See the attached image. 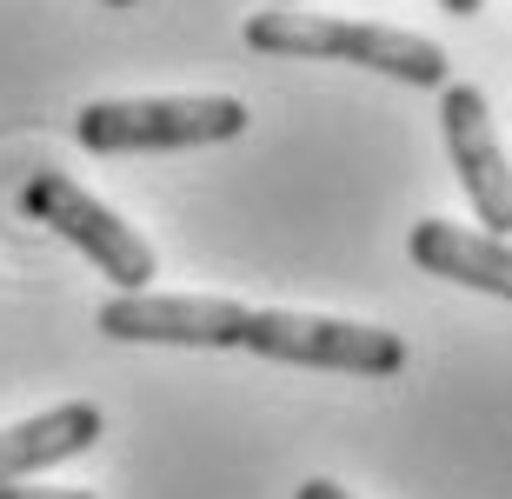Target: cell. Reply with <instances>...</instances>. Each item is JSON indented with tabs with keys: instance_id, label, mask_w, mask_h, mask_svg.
<instances>
[{
	"instance_id": "obj_8",
	"label": "cell",
	"mask_w": 512,
	"mask_h": 499,
	"mask_svg": "<svg viewBox=\"0 0 512 499\" xmlns=\"http://www.w3.org/2000/svg\"><path fill=\"white\" fill-rule=\"evenodd\" d=\"M100 440V406L94 400H60L34 420L0 426V486H27V473H47L60 460H80Z\"/></svg>"
},
{
	"instance_id": "obj_5",
	"label": "cell",
	"mask_w": 512,
	"mask_h": 499,
	"mask_svg": "<svg viewBox=\"0 0 512 499\" xmlns=\"http://www.w3.org/2000/svg\"><path fill=\"white\" fill-rule=\"evenodd\" d=\"M100 333L127 346H193V353H227L240 346L247 300L227 293H114L100 300Z\"/></svg>"
},
{
	"instance_id": "obj_6",
	"label": "cell",
	"mask_w": 512,
	"mask_h": 499,
	"mask_svg": "<svg viewBox=\"0 0 512 499\" xmlns=\"http://www.w3.org/2000/svg\"><path fill=\"white\" fill-rule=\"evenodd\" d=\"M439 127H446V154H453V173L466 200H473V220L479 233H512V160L499 147V127H493V107L479 94L473 80H446L439 87Z\"/></svg>"
},
{
	"instance_id": "obj_4",
	"label": "cell",
	"mask_w": 512,
	"mask_h": 499,
	"mask_svg": "<svg viewBox=\"0 0 512 499\" xmlns=\"http://www.w3.org/2000/svg\"><path fill=\"white\" fill-rule=\"evenodd\" d=\"M20 207H27V220H40L47 233H60L74 253H87V260L100 267V280H114L120 293H147L153 287V273H160L153 240L140 227H127L100 193H87L80 180H67L60 167L27 173Z\"/></svg>"
},
{
	"instance_id": "obj_11",
	"label": "cell",
	"mask_w": 512,
	"mask_h": 499,
	"mask_svg": "<svg viewBox=\"0 0 512 499\" xmlns=\"http://www.w3.org/2000/svg\"><path fill=\"white\" fill-rule=\"evenodd\" d=\"M439 7H446V14H459V20H473L479 7H486V0H439Z\"/></svg>"
},
{
	"instance_id": "obj_12",
	"label": "cell",
	"mask_w": 512,
	"mask_h": 499,
	"mask_svg": "<svg viewBox=\"0 0 512 499\" xmlns=\"http://www.w3.org/2000/svg\"><path fill=\"white\" fill-rule=\"evenodd\" d=\"M266 7H300V0H266Z\"/></svg>"
},
{
	"instance_id": "obj_1",
	"label": "cell",
	"mask_w": 512,
	"mask_h": 499,
	"mask_svg": "<svg viewBox=\"0 0 512 499\" xmlns=\"http://www.w3.org/2000/svg\"><path fill=\"white\" fill-rule=\"evenodd\" d=\"M247 47L253 54H286V60H346L366 74L406 80V87H446L453 60L446 47L406 27H373V20H326V14H300V7H260L247 14Z\"/></svg>"
},
{
	"instance_id": "obj_13",
	"label": "cell",
	"mask_w": 512,
	"mask_h": 499,
	"mask_svg": "<svg viewBox=\"0 0 512 499\" xmlns=\"http://www.w3.org/2000/svg\"><path fill=\"white\" fill-rule=\"evenodd\" d=\"M107 7H140V0H107Z\"/></svg>"
},
{
	"instance_id": "obj_9",
	"label": "cell",
	"mask_w": 512,
	"mask_h": 499,
	"mask_svg": "<svg viewBox=\"0 0 512 499\" xmlns=\"http://www.w3.org/2000/svg\"><path fill=\"white\" fill-rule=\"evenodd\" d=\"M0 499H94L80 486H0Z\"/></svg>"
},
{
	"instance_id": "obj_10",
	"label": "cell",
	"mask_w": 512,
	"mask_h": 499,
	"mask_svg": "<svg viewBox=\"0 0 512 499\" xmlns=\"http://www.w3.org/2000/svg\"><path fill=\"white\" fill-rule=\"evenodd\" d=\"M293 499H353V493H346L340 480H300V493H293Z\"/></svg>"
},
{
	"instance_id": "obj_3",
	"label": "cell",
	"mask_w": 512,
	"mask_h": 499,
	"mask_svg": "<svg viewBox=\"0 0 512 499\" xmlns=\"http://www.w3.org/2000/svg\"><path fill=\"white\" fill-rule=\"evenodd\" d=\"M240 346L280 366H313V373H360V380H393L406 373V333L366 327V320H333V313H293V307H247Z\"/></svg>"
},
{
	"instance_id": "obj_7",
	"label": "cell",
	"mask_w": 512,
	"mask_h": 499,
	"mask_svg": "<svg viewBox=\"0 0 512 499\" xmlns=\"http://www.w3.org/2000/svg\"><path fill=\"white\" fill-rule=\"evenodd\" d=\"M406 253H413L419 273L473 287V293H493V300L512 307V240H499V233L453 227V220H419L406 233Z\"/></svg>"
},
{
	"instance_id": "obj_2",
	"label": "cell",
	"mask_w": 512,
	"mask_h": 499,
	"mask_svg": "<svg viewBox=\"0 0 512 499\" xmlns=\"http://www.w3.org/2000/svg\"><path fill=\"white\" fill-rule=\"evenodd\" d=\"M247 100L233 94H147V100H87L74 114V140L87 154H180L247 134Z\"/></svg>"
}]
</instances>
